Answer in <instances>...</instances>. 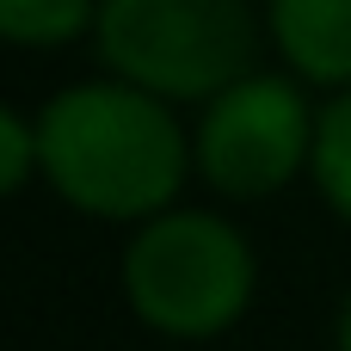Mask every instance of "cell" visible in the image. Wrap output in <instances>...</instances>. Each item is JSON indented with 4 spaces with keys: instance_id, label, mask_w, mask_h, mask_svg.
Listing matches in <instances>:
<instances>
[{
    "instance_id": "cell-1",
    "label": "cell",
    "mask_w": 351,
    "mask_h": 351,
    "mask_svg": "<svg viewBox=\"0 0 351 351\" xmlns=\"http://www.w3.org/2000/svg\"><path fill=\"white\" fill-rule=\"evenodd\" d=\"M37 136H43V179L74 210L105 222H148L173 210L197 160L167 99L117 74L56 93L37 111Z\"/></svg>"
},
{
    "instance_id": "cell-2",
    "label": "cell",
    "mask_w": 351,
    "mask_h": 351,
    "mask_svg": "<svg viewBox=\"0 0 351 351\" xmlns=\"http://www.w3.org/2000/svg\"><path fill=\"white\" fill-rule=\"evenodd\" d=\"M253 247L210 210H160L123 253V296L142 327L167 339H210L253 302Z\"/></svg>"
},
{
    "instance_id": "cell-3",
    "label": "cell",
    "mask_w": 351,
    "mask_h": 351,
    "mask_svg": "<svg viewBox=\"0 0 351 351\" xmlns=\"http://www.w3.org/2000/svg\"><path fill=\"white\" fill-rule=\"evenodd\" d=\"M99 56L117 80L173 99H216L253 74L259 19L247 0H99Z\"/></svg>"
},
{
    "instance_id": "cell-4",
    "label": "cell",
    "mask_w": 351,
    "mask_h": 351,
    "mask_svg": "<svg viewBox=\"0 0 351 351\" xmlns=\"http://www.w3.org/2000/svg\"><path fill=\"white\" fill-rule=\"evenodd\" d=\"M315 123L308 99L290 74H241L216 99H204L197 117V173L222 197H271L315 160Z\"/></svg>"
},
{
    "instance_id": "cell-5",
    "label": "cell",
    "mask_w": 351,
    "mask_h": 351,
    "mask_svg": "<svg viewBox=\"0 0 351 351\" xmlns=\"http://www.w3.org/2000/svg\"><path fill=\"white\" fill-rule=\"evenodd\" d=\"M265 19L302 80L351 86V0H271Z\"/></svg>"
},
{
    "instance_id": "cell-6",
    "label": "cell",
    "mask_w": 351,
    "mask_h": 351,
    "mask_svg": "<svg viewBox=\"0 0 351 351\" xmlns=\"http://www.w3.org/2000/svg\"><path fill=\"white\" fill-rule=\"evenodd\" d=\"M308 173H315V185H321V197L339 210V222H351V86H339L333 105H321Z\"/></svg>"
},
{
    "instance_id": "cell-7",
    "label": "cell",
    "mask_w": 351,
    "mask_h": 351,
    "mask_svg": "<svg viewBox=\"0 0 351 351\" xmlns=\"http://www.w3.org/2000/svg\"><path fill=\"white\" fill-rule=\"evenodd\" d=\"M99 25V0H0V31L12 43H68Z\"/></svg>"
},
{
    "instance_id": "cell-8",
    "label": "cell",
    "mask_w": 351,
    "mask_h": 351,
    "mask_svg": "<svg viewBox=\"0 0 351 351\" xmlns=\"http://www.w3.org/2000/svg\"><path fill=\"white\" fill-rule=\"evenodd\" d=\"M31 173H43V136H37V117H25L19 105L0 111V185L19 191Z\"/></svg>"
},
{
    "instance_id": "cell-9",
    "label": "cell",
    "mask_w": 351,
    "mask_h": 351,
    "mask_svg": "<svg viewBox=\"0 0 351 351\" xmlns=\"http://www.w3.org/2000/svg\"><path fill=\"white\" fill-rule=\"evenodd\" d=\"M333 346H339V351H351V296L339 302V321H333Z\"/></svg>"
}]
</instances>
